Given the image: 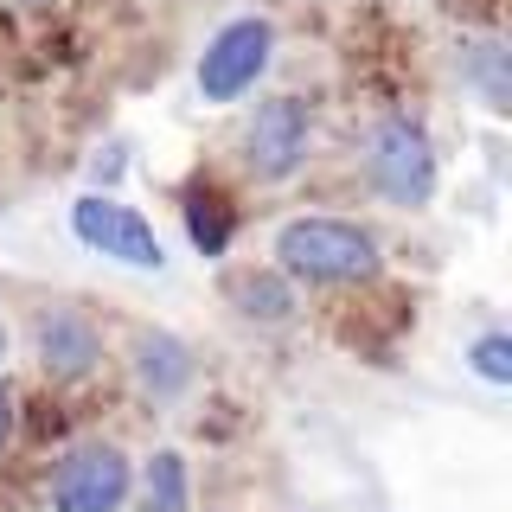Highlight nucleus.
<instances>
[{
	"mask_svg": "<svg viewBox=\"0 0 512 512\" xmlns=\"http://www.w3.org/2000/svg\"><path fill=\"white\" fill-rule=\"evenodd\" d=\"M384 269L378 256V237L359 231L346 218H327V212H301L276 231V276H295V282H372Z\"/></svg>",
	"mask_w": 512,
	"mask_h": 512,
	"instance_id": "nucleus-1",
	"label": "nucleus"
},
{
	"mask_svg": "<svg viewBox=\"0 0 512 512\" xmlns=\"http://www.w3.org/2000/svg\"><path fill=\"white\" fill-rule=\"evenodd\" d=\"M365 167H372V186H378L391 205H429V192H436V141H429L423 122L384 116V122L372 128Z\"/></svg>",
	"mask_w": 512,
	"mask_h": 512,
	"instance_id": "nucleus-2",
	"label": "nucleus"
},
{
	"mask_svg": "<svg viewBox=\"0 0 512 512\" xmlns=\"http://www.w3.org/2000/svg\"><path fill=\"white\" fill-rule=\"evenodd\" d=\"M71 231L84 237L96 256H109V263H122V269H141V276L167 269V250H160L154 224L141 218L135 205L109 199V192H84V199L71 205Z\"/></svg>",
	"mask_w": 512,
	"mask_h": 512,
	"instance_id": "nucleus-3",
	"label": "nucleus"
},
{
	"mask_svg": "<svg viewBox=\"0 0 512 512\" xmlns=\"http://www.w3.org/2000/svg\"><path fill=\"white\" fill-rule=\"evenodd\" d=\"M269 52H276V26L263 13H244V20L218 26L212 45L199 58V96L205 103H237L244 90H256V77L269 71Z\"/></svg>",
	"mask_w": 512,
	"mask_h": 512,
	"instance_id": "nucleus-4",
	"label": "nucleus"
},
{
	"mask_svg": "<svg viewBox=\"0 0 512 512\" xmlns=\"http://www.w3.org/2000/svg\"><path fill=\"white\" fill-rule=\"evenodd\" d=\"M135 468L116 442H77L52 468V512H122Z\"/></svg>",
	"mask_w": 512,
	"mask_h": 512,
	"instance_id": "nucleus-5",
	"label": "nucleus"
},
{
	"mask_svg": "<svg viewBox=\"0 0 512 512\" xmlns=\"http://www.w3.org/2000/svg\"><path fill=\"white\" fill-rule=\"evenodd\" d=\"M244 154H250V173L269 186L295 180V167L308 160V109L295 96H269L256 103V116L244 128Z\"/></svg>",
	"mask_w": 512,
	"mask_h": 512,
	"instance_id": "nucleus-6",
	"label": "nucleus"
},
{
	"mask_svg": "<svg viewBox=\"0 0 512 512\" xmlns=\"http://www.w3.org/2000/svg\"><path fill=\"white\" fill-rule=\"evenodd\" d=\"M128 372H135L141 397H154V404H173V397L192 391V346L180 340V333L167 327H141L135 340H128Z\"/></svg>",
	"mask_w": 512,
	"mask_h": 512,
	"instance_id": "nucleus-7",
	"label": "nucleus"
},
{
	"mask_svg": "<svg viewBox=\"0 0 512 512\" xmlns=\"http://www.w3.org/2000/svg\"><path fill=\"white\" fill-rule=\"evenodd\" d=\"M96 359H103V333H96L77 308L39 314V365L52 378H64V384H71V378H90Z\"/></svg>",
	"mask_w": 512,
	"mask_h": 512,
	"instance_id": "nucleus-8",
	"label": "nucleus"
},
{
	"mask_svg": "<svg viewBox=\"0 0 512 512\" xmlns=\"http://www.w3.org/2000/svg\"><path fill=\"white\" fill-rule=\"evenodd\" d=\"M224 295H231V308L244 320H256V327L295 320V288H288V276H276V269H231V276H224Z\"/></svg>",
	"mask_w": 512,
	"mask_h": 512,
	"instance_id": "nucleus-9",
	"label": "nucleus"
},
{
	"mask_svg": "<svg viewBox=\"0 0 512 512\" xmlns=\"http://www.w3.org/2000/svg\"><path fill=\"white\" fill-rule=\"evenodd\" d=\"M461 84H468L487 109L512 103V52L506 39H468L461 45Z\"/></svg>",
	"mask_w": 512,
	"mask_h": 512,
	"instance_id": "nucleus-10",
	"label": "nucleus"
},
{
	"mask_svg": "<svg viewBox=\"0 0 512 512\" xmlns=\"http://www.w3.org/2000/svg\"><path fill=\"white\" fill-rule=\"evenodd\" d=\"M141 480V512H186L192 506V480H186V455L180 448H154Z\"/></svg>",
	"mask_w": 512,
	"mask_h": 512,
	"instance_id": "nucleus-11",
	"label": "nucleus"
},
{
	"mask_svg": "<svg viewBox=\"0 0 512 512\" xmlns=\"http://www.w3.org/2000/svg\"><path fill=\"white\" fill-rule=\"evenodd\" d=\"M186 237H192V250H205V256H224V244H231V205H224L212 186L186 192Z\"/></svg>",
	"mask_w": 512,
	"mask_h": 512,
	"instance_id": "nucleus-12",
	"label": "nucleus"
},
{
	"mask_svg": "<svg viewBox=\"0 0 512 512\" xmlns=\"http://www.w3.org/2000/svg\"><path fill=\"white\" fill-rule=\"evenodd\" d=\"M468 365L487 384H512V340L506 333H480V340L468 346Z\"/></svg>",
	"mask_w": 512,
	"mask_h": 512,
	"instance_id": "nucleus-13",
	"label": "nucleus"
},
{
	"mask_svg": "<svg viewBox=\"0 0 512 512\" xmlns=\"http://www.w3.org/2000/svg\"><path fill=\"white\" fill-rule=\"evenodd\" d=\"M13 416H20V397H13V384H0V455L13 442Z\"/></svg>",
	"mask_w": 512,
	"mask_h": 512,
	"instance_id": "nucleus-14",
	"label": "nucleus"
},
{
	"mask_svg": "<svg viewBox=\"0 0 512 512\" xmlns=\"http://www.w3.org/2000/svg\"><path fill=\"white\" fill-rule=\"evenodd\" d=\"M0 365H7V320H0Z\"/></svg>",
	"mask_w": 512,
	"mask_h": 512,
	"instance_id": "nucleus-15",
	"label": "nucleus"
},
{
	"mask_svg": "<svg viewBox=\"0 0 512 512\" xmlns=\"http://www.w3.org/2000/svg\"><path fill=\"white\" fill-rule=\"evenodd\" d=\"M20 7H52V0H20Z\"/></svg>",
	"mask_w": 512,
	"mask_h": 512,
	"instance_id": "nucleus-16",
	"label": "nucleus"
}]
</instances>
